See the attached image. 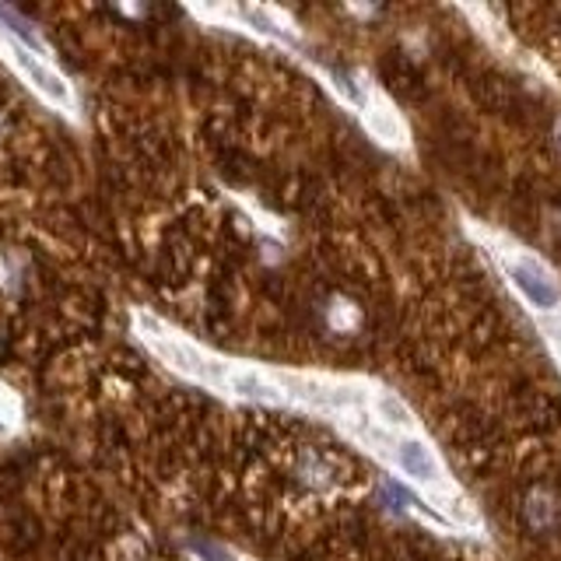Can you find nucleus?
<instances>
[{
	"label": "nucleus",
	"mask_w": 561,
	"mask_h": 561,
	"mask_svg": "<svg viewBox=\"0 0 561 561\" xmlns=\"http://www.w3.org/2000/svg\"><path fill=\"white\" fill-rule=\"evenodd\" d=\"M502 271L512 280V288H516L529 306H537L540 313H558L561 285L534 253H523V249L502 253Z\"/></svg>",
	"instance_id": "f257e3e1"
},
{
	"label": "nucleus",
	"mask_w": 561,
	"mask_h": 561,
	"mask_svg": "<svg viewBox=\"0 0 561 561\" xmlns=\"http://www.w3.org/2000/svg\"><path fill=\"white\" fill-rule=\"evenodd\" d=\"M389 460L400 466L403 477H411L414 485H421V488L435 491V488L442 485L439 460H435V453L421 439H411V435H397L394 449H389Z\"/></svg>",
	"instance_id": "f03ea898"
}]
</instances>
